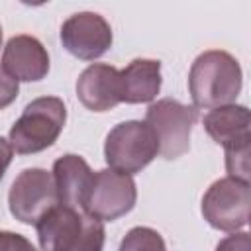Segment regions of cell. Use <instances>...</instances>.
<instances>
[{
    "label": "cell",
    "mask_w": 251,
    "mask_h": 251,
    "mask_svg": "<svg viewBox=\"0 0 251 251\" xmlns=\"http://www.w3.org/2000/svg\"><path fill=\"white\" fill-rule=\"evenodd\" d=\"M243 86L239 61L222 49L200 53L188 73V90L194 108H220L233 104Z\"/></svg>",
    "instance_id": "1"
},
{
    "label": "cell",
    "mask_w": 251,
    "mask_h": 251,
    "mask_svg": "<svg viewBox=\"0 0 251 251\" xmlns=\"http://www.w3.org/2000/svg\"><path fill=\"white\" fill-rule=\"evenodd\" d=\"M41 251H102L104 224L80 210L57 204L37 224Z\"/></svg>",
    "instance_id": "2"
},
{
    "label": "cell",
    "mask_w": 251,
    "mask_h": 251,
    "mask_svg": "<svg viewBox=\"0 0 251 251\" xmlns=\"http://www.w3.org/2000/svg\"><path fill=\"white\" fill-rule=\"evenodd\" d=\"M67 122L65 102L57 96H39L31 100L14 122L8 141L18 155H33L51 147Z\"/></svg>",
    "instance_id": "3"
},
{
    "label": "cell",
    "mask_w": 251,
    "mask_h": 251,
    "mask_svg": "<svg viewBox=\"0 0 251 251\" xmlns=\"http://www.w3.org/2000/svg\"><path fill=\"white\" fill-rule=\"evenodd\" d=\"M159 155L155 133L145 122L127 120L114 126L104 141V159L110 169L135 175Z\"/></svg>",
    "instance_id": "4"
},
{
    "label": "cell",
    "mask_w": 251,
    "mask_h": 251,
    "mask_svg": "<svg viewBox=\"0 0 251 251\" xmlns=\"http://www.w3.org/2000/svg\"><path fill=\"white\" fill-rule=\"evenodd\" d=\"M196 120L198 110L175 98L151 102L145 112V124L159 143V155L167 161L178 159L190 149V135Z\"/></svg>",
    "instance_id": "5"
},
{
    "label": "cell",
    "mask_w": 251,
    "mask_h": 251,
    "mask_svg": "<svg viewBox=\"0 0 251 251\" xmlns=\"http://www.w3.org/2000/svg\"><path fill=\"white\" fill-rule=\"evenodd\" d=\"M251 188L249 182L235 180L231 176L218 178L202 196L204 220L220 231H239L249 222Z\"/></svg>",
    "instance_id": "6"
},
{
    "label": "cell",
    "mask_w": 251,
    "mask_h": 251,
    "mask_svg": "<svg viewBox=\"0 0 251 251\" xmlns=\"http://www.w3.org/2000/svg\"><path fill=\"white\" fill-rule=\"evenodd\" d=\"M57 204L59 196L53 175L39 167L24 169L8 192L10 214L25 226H35Z\"/></svg>",
    "instance_id": "7"
},
{
    "label": "cell",
    "mask_w": 251,
    "mask_h": 251,
    "mask_svg": "<svg viewBox=\"0 0 251 251\" xmlns=\"http://www.w3.org/2000/svg\"><path fill=\"white\" fill-rule=\"evenodd\" d=\"M137 200V188L131 175L102 169L94 173V180L84 202V214L104 222H114L133 210Z\"/></svg>",
    "instance_id": "8"
},
{
    "label": "cell",
    "mask_w": 251,
    "mask_h": 251,
    "mask_svg": "<svg viewBox=\"0 0 251 251\" xmlns=\"http://www.w3.org/2000/svg\"><path fill=\"white\" fill-rule=\"evenodd\" d=\"M112 27L96 12H78L61 25L63 47L80 61H94L112 47Z\"/></svg>",
    "instance_id": "9"
},
{
    "label": "cell",
    "mask_w": 251,
    "mask_h": 251,
    "mask_svg": "<svg viewBox=\"0 0 251 251\" xmlns=\"http://www.w3.org/2000/svg\"><path fill=\"white\" fill-rule=\"evenodd\" d=\"M2 67L20 82H37L49 73V53L33 35H14L4 45Z\"/></svg>",
    "instance_id": "10"
},
{
    "label": "cell",
    "mask_w": 251,
    "mask_h": 251,
    "mask_svg": "<svg viewBox=\"0 0 251 251\" xmlns=\"http://www.w3.org/2000/svg\"><path fill=\"white\" fill-rule=\"evenodd\" d=\"M118 69L104 63L86 67L76 78V98L90 112H108L116 108L120 100Z\"/></svg>",
    "instance_id": "11"
},
{
    "label": "cell",
    "mask_w": 251,
    "mask_h": 251,
    "mask_svg": "<svg viewBox=\"0 0 251 251\" xmlns=\"http://www.w3.org/2000/svg\"><path fill=\"white\" fill-rule=\"evenodd\" d=\"M51 175L55 180L59 204L82 212L94 180V173L90 165L80 155L67 153L53 163Z\"/></svg>",
    "instance_id": "12"
},
{
    "label": "cell",
    "mask_w": 251,
    "mask_h": 251,
    "mask_svg": "<svg viewBox=\"0 0 251 251\" xmlns=\"http://www.w3.org/2000/svg\"><path fill=\"white\" fill-rule=\"evenodd\" d=\"M206 133L224 149L251 141V116L247 106L227 104L212 108L202 118Z\"/></svg>",
    "instance_id": "13"
},
{
    "label": "cell",
    "mask_w": 251,
    "mask_h": 251,
    "mask_svg": "<svg viewBox=\"0 0 251 251\" xmlns=\"http://www.w3.org/2000/svg\"><path fill=\"white\" fill-rule=\"evenodd\" d=\"M120 100L126 104L153 102L161 90V61L133 59L118 73Z\"/></svg>",
    "instance_id": "14"
},
{
    "label": "cell",
    "mask_w": 251,
    "mask_h": 251,
    "mask_svg": "<svg viewBox=\"0 0 251 251\" xmlns=\"http://www.w3.org/2000/svg\"><path fill=\"white\" fill-rule=\"evenodd\" d=\"M118 251H167V245L157 229L137 226L126 233Z\"/></svg>",
    "instance_id": "15"
},
{
    "label": "cell",
    "mask_w": 251,
    "mask_h": 251,
    "mask_svg": "<svg viewBox=\"0 0 251 251\" xmlns=\"http://www.w3.org/2000/svg\"><path fill=\"white\" fill-rule=\"evenodd\" d=\"M249 155H251V141L227 147L226 149L227 176L241 180V182H249V176H251V157Z\"/></svg>",
    "instance_id": "16"
},
{
    "label": "cell",
    "mask_w": 251,
    "mask_h": 251,
    "mask_svg": "<svg viewBox=\"0 0 251 251\" xmlns=\"http://www.w3.org/2000/svg\"><path fill=\"white\" fill-rule=\"evenodd\" d=\"M20 92V82L0 65V110L8 108Z\"/></svg>",
    "instance_id": "17"
},
{
    "label": "cell",
    "mask_w": 251,
    "mask_h": 251,
    "mask_svg": "<svg viewBox=\"0 0 251 251\" xmlns=\"http://www.w3.org/2000/svg\"><path fill=\"white\" fill-rule=\"evenodd\" d=\"M0 251H37V249L22 233L0 229Z\"/></svg>",
    "instance_id": "18"
},
{
    "label": "cell",
    "mask_w": 251,
    "mask_h": 251,
    "mask_svg": "<svg viewBox=\"0 0 251 251\" xmlns=\"http://www.w3.org/2000/svg\"><path fill=\"white\" fill-rule=\"evenodd\" d=\"M251 247V237L247 231H233L231 235L224 237L218 245L216 251H249Z\"/></svg>",
    "instance_id": "19"
},
{
    "label": "cell",
    "mask_w": 251,
    "mask_h": 251,
    "mask_svg": "<svg viewBox=\"0 0 251 251\" xmlns=\"http://www.w3.org/2000/svg\"><path fill=\"white\" fill-rule=\"evenodd\" d=\"M12 157H14V149H12L10 141L0 135V180H2L4 175H6V169H8L10 163H12Z\"/></svg>",
    "instance_id": "20"
},
{
    "label": "cell",
    "mask_w": 251,
    "mask_h": 251,
    "mask_svg": "<svg viewBox=\"0 0 251 251\" xmlns=\"http://www.w3.org/2000/svg\"><path fill=\"white\" fill-rule=\"evenodd\" d=\"M0 47H2V25H0Z\"/></svg>",
    "instance_id": "21"
}]
</instances>
